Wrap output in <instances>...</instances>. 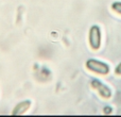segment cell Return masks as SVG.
Listing matches in <instances>:
<instances>
[{"mask_svg":"<svg viewBox=\"0 0 121 117\" xmlns=\"http://www.w3.org/2000/svg\"><path fill=\"white\" fill-rule=\"evenodd\" d=\"M112 9L115 11L117 14L121 15V1H115L112 3Z\"/></svg>","mask_w":121,"mask_h":117,"instance_id":"5","label":"cell"},{"mask_svg":"<svg viewBox=\"0 0 121 117\" xmlns=\"http://www.w3.org/2000/svg\"><path fill=\"white\" fill-rule=\"evenodd\" d=\"M90 85H91V87L94 88L95 90L98 92V94L100 95L102 98L109 99L112 97V90L106 85V84H104L103 82H101L100 80L92 79L91 82H90Z\"/></svg>","mask_w":121,"mask_h":117,"instance_id":"3","label":"cell"},{"mask_svg":"<svg viewBox=\"0 0 121 117\" xmlns=\"http://www.w3.org/2000/svg\"><path fill=\"white\" fill-rule=\"evenodd\" d=\"M85 65H86V68L89 69L90 71H92L95 73H98V75H102V76L108 75L109 70H111L109 66L106 63L96 60V58H88L86 61Z\"/></svg>","mask_w":121,"mask_h":117,"instance_id":"1","label":"cell"},{"mask_svg":"<svg viewBox=\"0 0 121 117\" xmlns=\"http://www.w3.org/2000/svg\"><path fill=\"white\" fill-rule=\"evenodd\" d=\"M30 107H31V101L30 100L20 101L14 107L12 111V115H22L30 109Z\"/></svg>","mask_w":121,"mask_h":117,"instance_id":"4","label":"cell"},{"mask_svg":"<svg viewBox=\"0 0 121 117\" xmlns=\"http://www.w3.org/2000/svg\"><path fill=\"white\" fill-rule=\"evenodd\" d=\"M88 43L94 50L100 49L101 44H102V33L99 26L94 25L90 27L89 32H88Z\"/></svg>","mask_w":121,"mask_h":117,"instance_id":"2","label":"cell"},{"mask_svg":"<svg viewBox=\"0 0 121 117\" xmlns=\"http://www.w3.org/2000/svg\"><path fill=\"white\" fill-rule=\"evenodd\" d=\"M115 72H116V75H121V62L119 63V64L116 66V68H115Z\"/></svg>","mask_w":121,"mask_h":117,"instance_id":"6","label":"cell"}]
</instances>
